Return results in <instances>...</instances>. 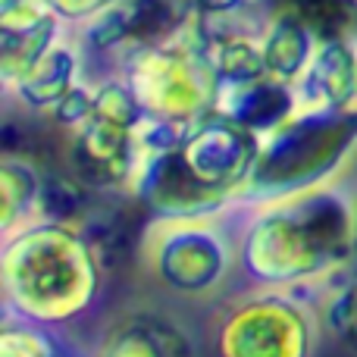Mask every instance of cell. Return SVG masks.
Segmentation results:
<instances>
[{"label":"cell","instance_id":"cell-7","mask_svg":"<svg viewBox=\"0 0 357 357\" xmlns=\"http://www.w3.org/2000/svg\"><path fill=\"white\" fill-rule=\"evenodd\" d=\"M260 142H264V135L210 110L207 116H201L185 129L178 154H182L185 167L207 188L226 195L238 207L241 195L254 176V167H257Z\"/></svg>","mask_w":357,"mask_h":357},{"label":"cell","instance_id":"cell-16","mask_svg":"<svg viewBox=\"0 0 357 357\" xmlns=\"http://www.w3.org/2000/svg\"><path fill=\"white\" fill-rule=\"evenodd\" d=\"M323 38L289 6H273L260 22V47H264L266 75L298 85L307 73Z\"/></svg>","mask_w":357,"mask_h":357},{"label":"cell","instance_id":"cell-21","mask_svg":"<svg viewBox=\"0 0 357 357\" xmlns=\"http://www.w3.org/2000/svg\"><path fill=\"white\" fill-rule=\"evenodd\" d=\"M191 16L222 22V19H264L273 10V0H185Z\"/></svg>","mask_w":357,"mask_h":357},{"label":"cell","instance_id":"cell-23","mask_svg":"<svg viewBox=\"0 0 357 357\" xmlns=\"http://www.w3.org/2000/svg\"><path fill=\"white\" fill-rule=\"evenodd\" d=\"M351 273L357 276V232H354V264H351Z\"/></svg>","mask_w":357,"mask_h":357},{"label":"cell","instance_id":"cell-9","mask_svg":"<svg viewBox=\"0 0 357 357\" xmlns=\"http://www.w3.org/2000/svg\"><path fill=\"white\" fill-rule=\"evenodd\" d=\"M142 157L144 151L138 144L135 129L104 119L98 113L66 135L69 173L85 182L94 195L129 197Z\"/></svg>","mask_w":357,"mask_h":357},{"label":"cell","instance_id":"cell-8","mask_svg":"<svg viewBox=\"0 0 357 357\" xmlns=\"http://www.w3.org/2000/svg\"><path fill=\"white\" fill-rule=\"evenodd\" d=\"M185 0H116L75 29L85 54L110 56L116 66L144 47L176 38L188 25Z\"/></svg>","mask_w":357,"mask_h":357},{"label":"cell","instance_id":"cell-4","mask_svg":"<svg viewBox=\"0 0 357 357\" xmlns=\"http://www.w3.org/2000/svg\"><path fill=\"white\" fill-rule=\"evenodd\" d=\"M222 216L151 220L144 232V264L160 289L178 298H210L238 276L235 226Z\"/></svg>","mask_w":357,"mask_h":357},{"label":"cell","instance_id":"cell-2","mask_svg":"<svg viewBox=\"0 0 357 357\" xmlns=\"http://www.w3.org/2000/svg\"><path fill=\"white\" fill-rule=\"evenodd\" d=\"M3 314L41 326H69L98 304L104 260L75 222L31 220L3 235Z\"/></svg>","mask_w":357,"mask_h":357},{"label":"cell","instance_id":"cell-14","mask_svg":"<svg viewBox=\"0 0 357 357\" xmlns=\"http://www.w3.org/2000/svg\"><path fill=\"white\" fill-rule=\"evenodd\" d=\"M213 113L257 135H266L298 113V94L295 85H285L273 75H260V79L238 82V85H216Z\"/></svg>","mask_w":357,"mask_h":357},{"label":"cell","instance_id":"cell-20","mask_svg":"<svg viewBox=\"0 0 357 357\" xmlns=\"http://www.w3.org/2000/svg\"><path fill=\"white\" fill-rule=\"evenodd\" d=\"M91 116H94V82H88V79L75 82L47 113L50 123H54L56 129H63L66 135L75 132L79 126H85Z\"/></svg>","mask_w":357,"mask_h":357},{"label":"cell","instance_id":"cell-19","mask_svg":"<svg viewBox=\"0 0 357 357\" xmlns=\"http://www.w3.org/2000/svg\"><path fill=\"white\" fill-rule=\"evenodd\" d=\"M320 317L329 339H335L342 348L357 354V276L354 273L342 285L323 289Z\"/></svg>","mask_w":357,"mask_h":357},{"label":"cell","instance_id":"cell-11","mask_svg":"<svg viewBox=\"0 0 357 357\" xmlns=\"http://www.w3.org/2000/svg\"><path fill=\"white\" fill-rule=\"evenodd\" d=\"M73 31L47 0H0V85L3 94Z\"/></svg>","mask_w":357,"mask_h":357},{"label":"cell","instance_id":"cell-18","mask_svg":"<svg viewBox=\"0 0 357 357\" xmlns=\"http://www.w3.org/2000/svg\"><path fill=\"white\" fill-rule=\"evenodd\" d=\"M0 357H75V351L63 342V335L54 326H41V323L3 314Z\"/></svg>","mask_w":357,"mask_h":357},{"label":"cell","instance_id":"cell-17","mask_svg":"<svg viewBox=\"0 0 357 357\" xmlns=\"http://www.w3.org/2000/svg\"><path fill=\"white\" fill-rule=\"evenodd\" d=\"M44 188V169L29 157L6 151L0 160V235L16 232L19 226L38 220Z\"/></svg>","mask_w":357,"mask_h":357},{"label":"cell","instance_id":"cell-10","mask_svg":"<svg viewBox=\"0 0 357 357\" xmlns=\"http://www.w3.org/2000/svg\"><path fill=\"white\" fill-rule=\"evenodd\" d=\"M129 197L142 204L154 220L222 216L235 210V201H229L220 191L207 188L201 178L185 167L178 148L160 151V154H144Z\"/></svg>","mask_w":357,"mask_h":357},{"label":"cell","instance_id":"cell-5","mask_svg":"<svg viewBox=\"0 0 357 357\" xmlns=\"http://www.w3.org/2000/svg\"><path fill=\"white\" fill-rule=\"evenodd\" d=\"M323 317L307 291L251 289L216 323V357H314Z\"/></svg>","mask_w":357,"mask_h":357},{"label":"cell","instance_id":"cell-6","mask_svg":"<svg viewBox=\"0 0 357 357\" xmlns=\"http://www.w3.org/2000/svg\"><path fill=\"white\" fill-rule=\"evenodd\" d=\"M116 69L132 82L148 116L191 126L213 110L216 79L204 56L195 16L176 38L138 50Z\"/></svg>","mask_w":357,"mask_h":357},{"label":"cell","instance_id":"cell-22","mask_svg":"<svg viewBox=\"0 0 357 357\" xmlns=\"http://www.w3.org/2000/svg\"><path fill=\"white\" fill-rule=\"evenodd\" d=\"M47 3L54 6V10L60 13L69 25H73V29H79L82 22H88V19L98 16L100 10L113 6L116 0H47Z\"/></svg>","mask_w":357,"mask_h":357},{"label":"cell","instance_id":"cell-13","mask_svg":"<svg viewBox=\"0 0 357 357\" xmlns=\"http://www.w3.org/2000/svg\"><path fill=\"white\" fill-rule=\"evenodd\" d=\"M295 94L298 110H354L357 38H323Z\"/></svg>","mask_w":357,"mask_h":357},{"label":"cell","instance_id":"cell-3","mask_svg":"<svg viewBox=\"0 0 357 357\" xmlns=\"http://www.w3.org/2000/svg\"><path fill=\"white\" fill-rule=\"evenodd\" d=\"M354 160L357 107L354 110H298L295 116L264 135L257 167L238 207L276 201L304 188L345 178Z\"/></svg>","mask_w":357,"mask_h":357},{"label":"cell","instance_id":"cell-1","mask_svg":"<svg viewBox=\"0 0 357 357\" xmlns=\"http://www.w3.org/2000/svg\"><path fill=\"white\" fill-rule=\"evenodd\" d=\"M238 279L251 289H323L351 273L357 188L345 178L238 207Z\"/></svg>","mask_w":357,"mask_h":357},{"label":"cell","instance_id":"cell-12","mask_svg":"<svg viewBox=\"0 0 357 357\" xmlns=\"http://www.w3.org/2000/svg\"><path fill=\"white\" fill-rule=\"evenodd\" d=\"M91 357H197V345L173 317L129 310L100 333Z\"/></svg>","mask_w":357,"mask_h":357},{"label":"cell","instance_id":"cell-15","mask_svg":"<svg viewBox=\"0 0 357 357\" xmlns=\"http://www.w3.org/2000/svg\"><path fill=\"white\" fill-rule=\"evenodd\" d=\"M82 79H85V47L73 29L6 91V98L16 100L22 110L47 116L50 107Z\"/></svg>","mask_w":357,"mask_h":357}]
</instances>
